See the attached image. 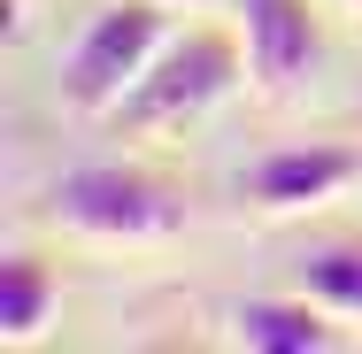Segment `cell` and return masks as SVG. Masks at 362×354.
Returning <instances> with one entry per match:
<instances>
[{"instance_id":"cell-2","label":"cell","mask_w":362,"mask_h":354,"mask_svg":"<svg viewBox=\"0 0 362 354\" xmlns=\"http://www.w3.org/2000/svg\"><path fill=\"white\" fill-rule=\"evenodd\" d=\"M247 85V39H231V31H216V23H201V31H185V39H170L154 62H146V77L116 100V131H132V139H146V131H177V124H193V116H209L216 100H231Z\"/></svg>"},{"instance_id":"cell-8","label":"cell","mask_w":362,"mask_h":354,"mask_svg":"<svg viewBox=\"0 0 362 354\" xmlns=\"http://www.w3.org/2000/svg\"><path fill=\"white\" fill-rule=\"evenodd\" d=\"M293 278H300L308 300H324L332 316L362 324V239H324V247H308V254L293 262Z\"/></svg>"},{"instance_id":"cell-9","label":"cell","mask_w":362,"mask_h":354,"mask_svg":"<svg viewBox=\"0 0 362 354\" xmlns=\"http://www.w3.org/2000/svg\"><path fill=\"white\" fill-rule=\"evenodd\" d=\"M170 8H216V0H170Z\"/></svg>"},{"instance_id":"cell-10","label":"cell","mask_w":362,"mask_h":354,"mask_svg":"<svg viewBox=\"0 0 362 354\" xmlns=\"http://www.w3.org/2000/svg\"><path fill=\"white\" fill-rule=\"evenodd\" d=\"M355 124H362V116H355Z\"/></svg>"},{"instance_id":"cell-3","label":"cell","mask_w":362,"mask_h":354,"mask_svg":"<svg viewBox=\"0 0 362 354\" xmlns=\"http://www.w3.org/2000/svg\"><path fill=\"white\" fill-rule=\"evenodd\" d=\"M170 0H108L85 31H77V47L62 54V108L85 116V124H108L116 116V100L132 93L146 77V62L170 47V16H162Z\"/></svg>"},{"instance_id":"cell-7","label":"cell","mask_w":362,"mask_h":354,"mask_svg":"<svg viewBox=\"0 0 362 354\" xmlns=\"http://www.w3.org/2000/svg\"><path fill=\"white\" fill-rule=\"evenodd\" d=\"M54 308H62L54 262H39L31 247H8L0 254V347H31Z\"/></svg>"},{"instance_id":"cell-4","label":"cell","mask_w":362,"mask_h":354,"mask_svg":"<svg viewBox=\"0 0 362 354\" xmlns=\"http://www.w3.org/2000/svg\"><path fill=\"white\" fill-rule=\"evenodd\" d=\"M362 177V146L347 139H300V146H270L239 170V201L255 216H308L332 193H347Z\"/></svg>"},{"instance_id":"cell-1","label":"cell","mask_w":362,"mask_h":354,"mask_svg":"<svg viewBox=\"0 0 362 354\" xmlns=\"http://www.w3.org/2000/svg\"><path fill=\"white\" fill-rule=\"evenodd\" d=\"M47 216L100 247H154V239H177L193 208H185V185L146 162H85L54 177Z\"/></svg>"},{"instance_id":"cell-6","label":"cell","mask_w":362,"mask_h":354,"mask_svg":"<svg viewBox=\"0 0 362 354\" xmlns=\"http://www.w3.org/2000/svg\"><path fill=\"white\" fill-rule=\"evenodd\" d=\"M231 339L255 347V354H332V347H347L332 308L308 300V293H255V300H239L231 308Z\"/></svg>"},{"instance_id":"cell-5","label":"cell","mask_w":362,"mask_h":354,"mask_svg":"<svg viewBox=\"0 0 362 354\" xmlns=\"http://www.w3.org/2000/svg\"><path fill=\"white\" fill-rule=\"evenodd\" d=\"M239 39L255 93H293L324 62V16L316 0H239Z\"/></svg>"}]
</instances>
